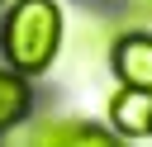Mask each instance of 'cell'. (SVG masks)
<instances>
[{"label": "cell", "mask_w": 152, "mask_h": 147, "mask_svg": "<svg viewBox=\"0 0 152 147\" xmlns=\"http://www.w3.org/2000/svg\"><path fill=\"white\" fill-rule=\"evenodd\" d=\"M66 19L57 0H14L0 14V62L19 76H43L62 52Z\"/></svg>", "instance_id": "cell-1"}, {"label": "cell", "mask_w": 152, "mask_h": 147, "mask_svg": "<svg viewBox=\"0 0 152 147\" xmlns=\"http://www.w3.org/2000/svg\"><path fill=\"white\" fill-rule=\"evenodd\" d=\"M109 71L119 76V85L152 90V33L147 28L114 33V43H109Z\"/></svg>", "instance_id": "cell-2"}, {"label": "cell", "mask_w": 152, "mask_h": 147, "mask_svg": "<svg viewBox=\"0 0 152 147\" xmlns=\"http://www.w3.org/2000/svg\"><path fill=\"white\" fill-rule=\"evenodd\" d=\"M109 128L133 142V138H152V90L138 85H119L109 95Z\"/></svg>", "instance_id": "cell-3"}, {"label": "cell", "mask_w": 152, "mask_h": 147, "mask_svg": "<svg viewBox=\"0 0 152 147\" xmlns=\"http://www.w3.org/2000/svg\"><path fill=\"white\" fill-rule=\"evenodd\" d=\"M33 114V76H19L0 62V142Z\"/></svg>", "instance_id": "cell-4"}, {"label": "cell", "mask_w": 152, "mask_h": 147, "mask_svg": "<svg viewBox=\"0 0 152 147\" xmlns=\"http://www.w3.org/2000/svg\"><path fill=\"white\" fill-rule=\"evenodd\" d=\"M119 5H124V14H128V19L152 24V0H119Z\"/></svg>", "instance_id": "cell-5"}, {"label": "cell", "mask_w": 152, "mask_h": 147, "mask_svg": "<svg viewBox=\"0 0 152 147\" xmlns=\"http://www.w3.org/2000/svg\"><path fill=\"white\" fill-rule=\"evenodd\" d=\"M0 14H5V0H0Z\"/></svg>", "instance_id": "cell-6"}]
</instances>
